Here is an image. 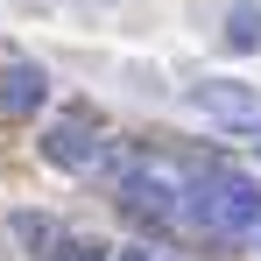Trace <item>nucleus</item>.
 <instances>
[{
    "instance_id": "6",
    "label": "nucleus",
    "mask_w": 261,
    "mask_h": 261,
    "mask_svg": "<svg viewBox=\"0 0 261 261\" xmlns=\"http://www.w3.org/2000/svg\"><path fill=\"white\" fill-rule=\"evenodd\" d=\"M226 49H240V57L261 49V7H254V0H240V7L226 14Z\"/></svg>"
},
{
    "instance_id": "3",
    "label": "nucleus",
    "mask_w": 261,
    "mask_h": 261,
    "mask_svg": "<svg viewBox=\"0 0 261 261\" xmlns=\"http://www.w3.org/2000/svg\"><path fill=\"white\" fill-rule=\"evenodd\" d=\"M43 99H49V71L43 64H7L0 71V113L7 120H36Z\"/></svg>"
},
{
    "instance_id": "7",
    "label": "nucleus",
    "mask_w": 261,
    "mask_h": 261,
    "mask_svg": "<svg viewBox=\"0 0 261 261\" xmlns=\"http://www.w3.org/2000/svg\"><path fill=\"white\" fill-rule=\"evenodd\" d=\"M7 226H14V240H29L36 254L64 240V233H57V219H49V212H14V219H7Z\"/></svg>"
},
{
    "instance_id": "1",
    "label": "nucleus",
    "mask_w": 261,
    "mask_h": 261,
    "mask_svg": "<svg viewBox=\"0 0 261 261\" xmlns=\"http://www.w3.org/2000/svg\"><path fill=\"white\" fill-rule=\"evenodd\" d=\"M176 212H191L205 233H247L261 219V191L247 176H205V184H191L176 198Z\"/></svg>"
},
{
    "instance_id": "4",
    "label": "nucleus",
    "mask_w": 261,
    "mask_h": 261,
    "mask_svg": "<svg viewBox=\"0 0 261 261\" xmlns=\"http://www.w3.org/2000/svg\"><path fill=\"white\" fill-rule=\"evenodd\" d=\"M120 212H127V219H148V226H163V219L176 212V191L163 184V176H148V170H127V176H120Z\"/></svg>"
},
{
    "instance_id": "9",
    "label": "nucleus",
    "mask_w": 261,
    "mask_h": 261,
    "mask_svg": "<svg viewBox=\"0 0 261 261\" xmlns=\"http://www.w3.org/2000/svg\"><path fill=\"white\" fill-rule=\"evenodd\" d=\"M247 233H254V240H261V219H254V226H247Z\"/></svg>"
},
{
    "instance_id": "8",
    "label": "nucleus",
    "mask_w": 261,
    "mask_h": 261,
    "mask_svg": "<svg viewBox=\"0 0 261 261\" xmlns=\"http://www.w3.org/2000/svg\"><path fill=\"white\" fill-rule=\"evenodd\" d=\"M120 261H155V254H148V247H127V254H120Z\"/></svg>"
},
{
    "instance_id": "5",
    "label": "nucleus",
    "mask_w": 261,
    "mask_h": 261,
    "mask_svg": "<svg viewBox=\"0 0 261 261\" xmlns=\"http://www.w3.org/2000/svg\"><path fill=\"white\" fill-rule=\"evenodd\" d=\"M43 155L57 170H92V163H99V134H92L85 120H57V127L43 134Z\"/></svg>"
},
{
    "instance_id": "2",
    "label": "nucleus",
    "mask_w": 261,
    "mask_h": 261,
    "mask_svg": "<svg viewBox=\"0 0 261 261\" xmlns=\"http://www.w3.org/2000/svg\"><path fill=\"white\" fill-rule=\"evenodd\" d=\"M184 99H191L198 113H212V120H226V127H247V134L261 127V99H254L247 85H233V78H198V85L184 92Z\"/></svg>"
},
{
    "instance_id": "10",
    "label": "nucleus",
    "mask_w": 261,
    "mask_h": 261,
    "mask_svg": "<svg viewBox=\"0 0 261 261\" xmlns=\"http://www.w3.org/2000/svg\"><path fill=\"white\" fill-rule=\"evenodd\" d=\"M254 148H261V127H254Z\"/></svg>"
}]
</instances>
